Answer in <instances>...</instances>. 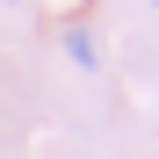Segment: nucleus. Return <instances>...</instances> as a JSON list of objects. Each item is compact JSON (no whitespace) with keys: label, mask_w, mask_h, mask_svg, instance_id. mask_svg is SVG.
<instances>
[{"label":"nucleus","mask_w":159,"mask_h":159,"mask_svg":"<svg viewBox=\"0 0 159 159\" xmlns=\"http://www.w3.org/2000/svg\"><path fill=\"white\" fill-rule=\"evenodd\" d=\"M65 58H72L80 72H87V65H101V58H94V36H87V29H65Z\"/></svg>","instance_id":"1"},{"label":"nucleus","mask_w":159,"mask_h":159,"mask_svg":"<svg viewBox=\"0 0 159 159\" xmlns=\"http://www.w3.org/2000/svg\"><path fill=\"white\" fill-rule=\"evenodd\" d=\"M152 7H159V0H152Z\"/></svg>","instance_id":"2"}]
</instances>
